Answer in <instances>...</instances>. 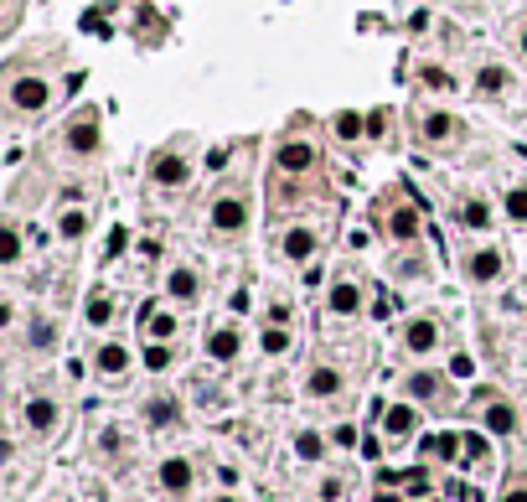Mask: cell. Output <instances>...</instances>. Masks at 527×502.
Instances as JSON below:
<instances>
[{
	"mask_svg": "<svg viewBox=\"0 0 527 502\" xmlns=\"http://www.w3.org/2000/svg\"><path fill=\"white\" fill-rule=\"evenodd\" d=\"M248 228H254V187L243 176H228L207 202V233L217 244H243Z\"/></svg>",
	"mask_w": 527,
	"mask_h": 502,
	"instance_id": "obj_1",
	"label": "cell"
},
{
	"mask_svg": "<svg viewBox=\"0 0 527 502\" xmlns=\"http://www.w3.org/2000/svg\"><path fill=\"white\" fill-rule=\"evenodd\" d=\"M372 223H378V233L393 249H419L424 244V208L403 187H388L372 202Z\"/></svg>",
	"mask_w": 527,
	"mask_h": 502,
	"instance_id": "obj_2",
	"label": "cell"
},
{
	"mask_svg": "<svg viewBox=\"0 0 527 502\" xmlns=\"http://www.w3.org/2000/svg\"><path fill=\"white\" fill-rule=\"evenodd\" d=\"M197 156H192V140H166V145H155L150 151V161H145V182H150V192H166V197H176V192H186L197 182Z\"/></svg>",
	"mask_w": 527,
	"mask_h": 502,
	"instance_id": "obj_3",
	"label": "cell"
},
{
	"mask_svg": "<svg viewBox=\"0 0 527 502\" xmlns=\"http://www.w3.org/2000/svg\"><path fill=\"white\" fill-rule=\"evenodd\" d=\"M409 135L429 156H460L465 140H471V125H465L455 109H419L409 120Z\"/></svg>",
	"mask_w": 527,
	"mask_h": 502,
	"instance_id": "obj_4",
	"label": "cell"
},
{
	"mask_svg": "<svg viewBox=\"0 0 527 502\" xmlns=\"http://www.w3.org/2000/svg\"><path fill=\"white\" fill-rule=\"evenodd\" d=\"M398 399H409V404H419V409L445 415V409H455V399H460V383L450 378V368L414 363V368H403V378H398Z\"/></svg>",
	"mask_w": 527,
	"mask_h": 502,
	"instance_id": "obj_5",
	"label": "cell"
},
{
	"mask_svg": "<svg viewBox=\"0 0 527 502\" xmlns=\"http://www.w3.org/2000/svg\"><path fill=\"white\" fill-rule=\"evenodd\" d=\"M57 151L68 161H99L104 156V114H99V104H83V109H73L68 120H62Z\"/></svg>",
	"mask_w": 527,
	"mask_h": 502,
	"instance_id": "obj_6",
	"label": "cell"
},
{
	"mask_svg": "<svg viewBox=\"0 0 527 502\" xmlns=\"http://www.w3.org/2000/svg\"><path fill=\"white\" fill-rule=\"evenodd\" d=\"M460 280L471 285V290H491V285H502L507 275H512V259H507V249L496 244V239H471L460 249Z\"/></svg>",
	"mask_w": 527,
	"mask_h": 502,
	"instance_id": "obj_7",
	"label": "cell"
},
{
	"mask_svg": "<svg viewBox=\"0 0 527 502\" xmlns=\"http://www.w3.org/2000/svg\"><path fill=\"white\" fill-rule=\"evenodd\" d=\"M321 166V145H316V135H305V130H279L274 135V156H269V176L279 182V176H285V182H295V176H310Z\"/></svg>",
	"mask_w": 527,
	"mask_h": 502,
	"instance_id": "obj_8",
	"label": "cell"
},
{
	"mask_svg": "<svg viewBox=\"0 0 527 502\" xmlns=\"http://www.w3.org/2000/svg\"><path fill=\"white\" fill-rule=\"evenodd\" d=\"M445 352V321L434 311H414L398 321V358L403 363H429Z\"/></svg>",
	"mask_w": 527,
	"mask_h": 502,
	"instance_id": "obj_9",
	"label": "cell"
},
{
	"mask_svg": "<svg viewBox=\"0 0 527 502\" xmlns=\"http://www.w3.org/2000/svg\"><path fill=\"white\" fill-rule=\"evenodd\" d=\"M326 249V233L316 223L305 218H290L274 228V259L279 264H295V270H305V264H316V254Z\"/></svg>",
	"mask_w": 527,
	"mask_h": 502,
	"instance_id": "obj_10",
	"label": "cell"
},
{
	"mask_svg": "<svg viewBox=\"0 0 527 502\" xmlns=\"http://www.w3.org/2000/svg\"><path fill=\"white\" fill-rule=\"evenodd\" d=\"M57 99V83L47 73H16L6 83V109L21 114V120H37V114H47Z\"/></svg>",
	"mask_w": 527,
	"mask_h": 502,
	"instance_id": "obj_11",
	"label": "cell"
},
{
	"mask_svg": "<svg viewBox=\"0 0 527 502\" xmlns=\"http://www.w3.org/2000/svg\"><path fill=\"white\" fill-rule=\"evenodd\" d=\"M243 352H248V332H243L238 316H223V321H212V327L202 332V358H207L212 368L243 363Z\"/></svg>",
	"mask_w": 527,
	"mask_h": 502,
	"instance_id": "obj_12",
	"label": "cell"
},
{
	"mask_svg": "<svg viewBox=\"0 0 527 502\" xmlns=\"http://www.w3.org/2000/svg\"><path fill=\"white\" fill-rule=\"evenodd\" d=\"M383 125H388V109H336V114H326V140H336V145H362V140H378L383 135Z\"/></svg>",
	"mask_w": 527,
	"mask_h": 502,
	"instance_id": "obj_13",
	"label": "cell"
},
{
	"mask_svg": "<svg viewBox=\"0 0 527 502\" xmlns=\"http://www.w3.org/2000/svg\"><path fill=\"white\" fill-rule=\"evenodd\" d=\"M88 368H93V378H99V383H124V378L140 368V352L124 342V337H99V342H93V352H88Z\"/></svg>",
	"mask_w": 527,
	"mask_h": 502,
	"instance_id": "obj_14",
	"label": "cell"
},
{
	"mask_svg": "<svg viewBox=\"0 0 527 502\" xmlns=\"http://www.w3.org/2000/svg\"><path fill=\"white\" fill-rule=\"evenodd\" d=\"M202 295H207V275L197 270L192 259L166 264V275H161V301H171L176 311H192V306H202Z\"/></svg>",
	"mask_w": 527,
	"mask_h": 502,
	"instance_id": "obj_15",
	"label": "cell"
},
{
	"mask_svg": "<svg viewBox=\"0 0 527 502\" xmlns=\"http://www.w3.org/2000/svg\"><path fill=\"white\" fill-rule=\"evenodd\" d=\"M367 301H372V295H367V285L357 275H336L326 285V295H321V316H331V321H362Z\"/></svg>",
	"mask_w": 527,
	"mask_h": 502,
	"instance_id": "obj_16",
	"label": "cell"
},
{
	"mask_svg": "<svg viewBox=\"0 0 527 502\" xmlns=\"http://www.w3.org/2000/svg\"><path fill=\"white\" fill-rule=\"evenodd\" d=\"M347 389H352L347 373H341L331 358H316V363L300 373V399L305 404H341V399H347Z\"/></svg>",
	"mask_w": 527,
	"mask_h": 502,
	"instance_id": "obj_17",
	"label": "cell"
},
{
	"mask_svg": "<svg viewBox=\"0 0 527 502\" xmlns=\"http://www.w3.org/2000/svg\"><path fill=\"white\" fill-rule=\"evenodd\" d=\"M419 425H424V409H419V404L398 399V394L378 404V430H383L388 446H409V440L419 435Z\"/></svg>",
	"mask_w": 527,
	"mask_h": 502,
	"instance_id": "obj_18",
	"label": "cell"
},
{
	"mask_svg": "<svg viewBox=\"0 0 527 502\" xmlns=\"http://www.w3.org/2000/svg\"><path fill=\"white\" fill-rule=\"evenodd\" d=\"M150 482H155V492H161V497H176V502H181V497L197 492V461L181 456V451H171V456L155 461Z\"/></svg>",
	"mask_w": 527,
	"mask_h": 502,
	"instance_id": "obj_19",
	"label": "cell"
},
{
	"mask_svg": "<svg viewBox=\"0 0 527 502\" xmlns=\"http://www.w3.org/2000/svg\"><path fill=\"white\" fill-rule=\"evenodd\" d=\"M476 420H481V430H486L491 440H512V435L522 430L517 404H512L507 394H496V389H486V394L476 399Z\"/></svg>",
	"mask_w": 527,
	"mask_h": 502,
	"instance_id": "obj_20",
	"label": "cell"
},
{
	"mask_svg": "<svg viewBox=\"0 0 527 502\" xmlns=\"http://www.w3.org/2000/svg\"><path fill=\"white\" fill-rule=\"evenodd\" d=\"M450 213H455V223H460L465 233H476V239H491V223L502 218V213L491 208L486 192H460V197L450 202Z\"/></svg>",
	"mask_w": 527,
	"mask_h": 502,
	"instance_id": "obj_21",
	"label": "cell"
},
{
	"mask_svg": "<svg viewBox=\"0 0 527 502\" xmlns=\"http://www.w3.org/2000/svg\"><path fill=\"white\" fill-rule=\"evenodd\" d=\"M140 420H145V430H181V420H186V404L171 394V389H155V394H145L140 399Z\"/></svg>",
	"mask_w": 527,
	"mask_h": 502,
	"instance_id": "obj_22",
	"label": "cell"
},
{
	"mask_svg": "<svg viewBox=\"0 0 527 502\" xmlns=\"http://www.w3.org/2000/svg\"><path fill=\"white\" fill-rule=\"evenodd\" d=\"M465 88H471L476 99L496 104V99H507V94H512V68H507V63H496V57H486V63H476V68H471Z\"/></svg>",
	"mask_w": 527,
	"mask_h": 502,
	"instance_id": "obj_23",
	"label": "cell"
},
{
	"mask_svg": "<svg viewBox=\"0 0 527 502\" xmlns=\"http://www.w3.org/2000/svg\"><path fill=\"white\" fill-rule=\"evenodd\" d=\"M21 420H26V430L37 435V440H52V435L62 430V404H57L52 394H31V399L21 404Z\"/></svg>",
	"mask_w": 527,
	"mask_h": 502,
	"instance_id": "obj_24",
	"label": "cell"
},
{
	"mask_svg": "<svg viewBox=\"0 0 527 502\" xmlns=\"http://www.w3.org/2000/svg\"><path fill=\"white\" fill-rule=\"evenodd\" d=\"M119 321V295L109 290V285H93L88 295H83V327L88 332H109Z\"/></svg>",
	"mask_w": 527,
	"mask_h": 502,
	"instance_id": "obj_25",
	"label": "cell"
},
{
	"mask_svg": "<svg viewBox=\"0 0 527 502\" xmlns=\"http://www.w3.org/2000/svg\"><path fill=\"white\" fill-rule=\"evenodd\" d=\"M290 451H295L300 466H326V461H331V435H326L321 425H300V430L290 435Z\"/></svg>",
	"mask_w": 527,
	"mask_h": 502,
	"instance_id": "obj_26",
	"label": "cell"
},
{
	"mask_svg": "<svg viewBox=\"0 0 527 502\" xmlns=\"http://www.w3.org/2000/svg\"><path fill=\"white\" fill-rule=\"evenodd\" d=\"M52 233H57V244H83L88 233H93V208H83V202H73V208H57Z\"/></svg>",
	"mask_w": 527,
	"mask_h": 502,
	"instance_id": "obj_27",
	"label": "cell"
},
{
	"mask_svg": "<svg viewBox=\"0 0 527 502\" xmlns=\"http://www.w3.org/2000/svg\"><path fill=\"white\" fill-rule=\"evenodd\" d=\"M181 337V316L171 301H155L145 306V342H176Z\"/></svg>",
	"mask_w": 527,
	"mask_h": 502,
	"instance_id": "obj_28",
	"label": "cell"
},
{
	"mask_svg": "<svg viewBox=\"0 0 527 502\" xmlns=\"http://www.w3.org/2000/svg\"><path fill=\"white\" fill-rule=\"evenodd\" d=\"M254 342H259V352L264 358H285V352L295 347V321H259V332H254Z\"/></svg>",
	"mask_w": 527,
	"mask_h": 502,
	"instance_id": "obj_29",
	"label": "cell"
},
{
	"mask_svg": "<svg viewBox=\"0 0 527 502\" xmlns=\"http://www.w3.org/2000/svg\"><path fill=\"white\" fill-rule=\"evenodd\" d=\"M414 83L429 88V94H460V88H465V78L455 68H445V63H419L414 68Z\"/></svg>",
	"mask_w": 527,
	"mask_h": 502,
	"instance_id": "obj_30",
	"label": "cell"
},
{
	"mask_svg": "<svg viewBox=\"0 0 527 502\" xmlns=\"http://www.w3.org/2000/svg\"><path fill=\"white\" fill-rule=\"evenodd\" d=\"M496 213H502L512 228H527V176H517V182L502 187V197H496Z\"/></svg>",
	"mask_w": 527,
	"mask_h": 502,
	"instance_id": "obj_31",
	"label": "cell"
},
{
	"mask_svg": "<svg viewBox=\"0 0 527 502\" xmlns=\"http://www.w3.org/2000/svg\"><path fill=\"white\" fill-rule=\"evenodd\" d=\"M57 337H62V327L42 311V316H31L26 321V352H37V358H47V352H57Z\"/></svg>",
	"mask_w": 527,
	"mask_h": 502,
	"instance_id": "obj_32",
	"label": "cell"
},
{
	"mask_svg": "<svg viewBox=\"0 0 527 502\" xmlns=\"http://www.w3.org/2000/svg\"><path fill=\"white\" fill-rule=\"evenodd\" d=\"M26 259V228L16 218H0V270H16Z\"/></svg>",
	"mask_w": 527,
	"mask_h": 502,
	"instance_id": "obj_33",
	"label": "cell"
},
{
	"mask_svg": "<svg viewBox=\"0 0 527 502\" xmlns=\"http://www.w3.org/2000/svg\"><path fill=\"white\" fill-rule=\"evenodd\" d=\"M171 363H176V342H145L140 347V368L145 373H171Z\"/></svg>",
	"mask_w": 527,
	"mask_h": 502,
	"instance_id": "obj_34",
	"label": "cell"
},
{
	"mask_svg": "<svg viewBox=\"0 0 527 502\" xmlns=\"http://www.w3.org/2000/svg\"><path fill=\"white\" fill-rule=\"evenodd\" d=\"M316 497H321V502H341V497H347V477H341V471H326L321 487H316Z\"/></svg>",
	"mask_w": 527,
	"mask_h": 502,
	"instance_id": "obj_35",
	"label": "cell"
},
{
	"mask_svg": "<svg viewBox=\"0 0 527 502\" xmlns=\"http://www.w3.org/2000/svg\"><path fill=\"white\" fill-rule=\"evenodd\" d=\"M496 502H527V471L507 477V482H502V492H496Z\"/></svg>",
	"mask_w": 527,
	"mask_h": 502,
	"instance_id": "obj_36",
	"label": "cell"
},
{
	"mask_svg": "<svg viewBox=\"0 0 527 502\" xmlns=\"http://www.w3.org/2000/svg\"><path fill=\"white\" fill-rule=\"evenodd\" d=\"M124 249H135V239H130V228H114V233H109V259H119Z\"/></svg>",
	"mask_w": 527,
	"mask_h": 502,
	"instance_id": "obj_37",
	"label": "cell"
},
{
	"mask_svg": "<svg viewBox=\"0 0 527 502\" xmlns=\"http://www.w3.org/2000/svg\"><path fill=\"white\" fill-rule=\"evenodd\" d=\"M471 373H476V363H471V358H465V352H455V358H450V378H455V383H465V378H471Z\"/></svg>",
	"mask_w": 527,
	"mask_h": 502,
	"instance_id": "obj_38",
	"label": "cell"
},
{
	"mask_svg": "<svg viewBox=\"0 0 527 502\" xmlns=\"http://www.w3.org/2000/svg\"><path fill=\"white\" fill-rule=\"evenodd\" d=\"M16 327V301H11V295H0V337H6Z\"/></svg>",
	"mask_w": 527,
	"mask_h": 502,
	"instance_id": "obj_39",
	"label": "cell"
},
{
	"mask_svg": "<svg viewBox=\"0 0 527 502\" xmlns=\"http://www.w3.org/2000/svg\"><path fill=\"white\" fill-rule=\"evenodd\" d=\"M352 440H357L352 425H336V430H331V446H352Z\"/></svg>",
	"mask_w": 527,
	"mask_h": 502,
	"instance_id": "obj_40",
	"label": "cell"
},
{
	"mask_svg": "<svg viewBox=\"0 0 527 502\" xmlns=\"http://www.w3.org/2000/svg\"><path fill=\"white\" fill-rule=\"evenodd\" d=\"M135 254H140V259H155V254H161V244H155V239H140Z\"/></svg>",
	"mask_w": 527,
	"mask_h": 502,
	"instance_id": "obj_41",
	"label": "cell"
},
{
	"mask_svg": "<svg viewBox=\"0 0 527 502\" xmlns=\"http://www.w3.org/2000/svg\"><path fill=\"white\" fill-rule=\"evenodd\" d=\"M104 451H124V435L119 430H104Z\"/></svg>",
	"mask_w": 527,
	"mask_h": 502,
	"instance_id": "obj_42",
	"label": "cell"
},
{
	"mask_svg": "<svg viewBox=\"0 0 527 502\" xmlns=\"http://www.w3.org/2000/svg\"><path fill=\"white\" fill-rule=\"evenodd\" d=\"M517 57L527 63V21H517Z\"/></svg>",
	"mask_w": 527,
	"mask_h": 502,
	"instance_id": "obj_43",
	"label": "cell"
},
{
	"mask_svg": "<svg viewBox=\"0 0 527 502\" xmlns=\"http://www.w3.org/2000/svg\"><path fill=\"white\" fill-rule=\"evenodd\" d=\"M11 456H16V446H11V440H0V466H6Z\"/></svg>",
	"mask_w": 527,
	"mask_h": 502,
	"instance_id": "obj_44",
	"label": "cell"
},
{
	"mask_svg": "<svg viewBox=\"0 0 527 502\" xmlns=\"http://www.w3.org/2000/svg\"><path fill=\"white\" fill-rule=\"evenodd\" d=\"M207 502H243V497H238V492H212Z\"/></svg>",
	"mask_w": 527,
	"mask_h": 502,
	"instance_id": "obj_45",
	"label": "cell"
},
{
	"mask_svg": "<svg viewBox=\"0 0 527 502\" xmlns=\"http://www.w3.org/2000/svg\"><path fill=\"white\" fill-rule=\"evenodd\" d=\"M6 6H11V0H0V11H6Z\"/></svg>",
	"mask_w": 527,
	"mask_h": 502,
	"instance_id": "obj_46",
	"label": "cell"
}]
</instances>
